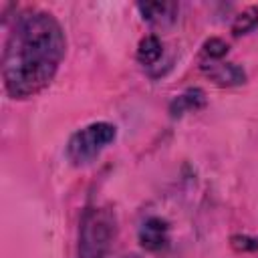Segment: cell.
Here are the masks:
<instances>
[{
	"mask_svg": "<svg viewBox=\"0 0 258 258\" xmlns=\"http://www.w3.org/2000/svg\"><path fill=\"white\" fill-rule=\"evenodd\" d=\"M67 54L60 22L46 10H26L16 16L2 54V81L12 99L42 93L56 77Z\"/></svg>",
	"mask_w": 258,
	"mask_h": 258,
	"instance_id": "obj_1",
	"label": "cell"
},
{
	"mask_svg": "<svg viewBox=\"0 0 258 258\" xmlns=\"http://www.w3.org/2000/svg\"><path fill=\"white\" fill-rule=\"evenodd\" d=\"M115 238V214L109 208H89L79 228V258H109Z\"/></svg>",
	"mask_w": 258,
	"mask_h": 258,
	"instance_id": "obj_2",
	"label": "cell"
},
{
	"mask_svg": "<svg viewBox=\"0 0 258 258\" xmlns=\"http://www.w3.org/2000/svg\"><path fill=\"white\" fill-rule=\"evenodd\" d=\"M115 137H117V127L113 123H107V121L89 123L71 135L64 149L67 159L75 167L89 165L95 157H99V153L105 147H109L115 141Z\"/></svg>",
	"mask_w": 258,
	"mask_h": 258,
	"instance_id": "obj_3",
	"label": "cell"
},
{
	"mask_svg": "<svg viewBox=\"0 0 258 258\" xmlns=\"http://www.w3.org/2000/svg\"><path fill=\"white\" fill-rule=\"evenodd\" d=\"M137 240L147 252H159L169 244V224L159 216H151L139 226Z\"/></svg>",
	"mask_w": 258,
	"mask_h": 258,
	"instance_id": "obj_4",
	"label": "cell"
},
{
	"mask_svg": "<svg viewBox=\"0 0 258 258\" xmlns=\"http://www.w3.org/2000/svg\"><path fill=\"white\" fill-rule=\"evenodd\" d=\"M137 8H139L143 20L157 24V26H167L177 18L175 2H139Z\"/></svg>",
	"mask_w": 258,
	"mask_h": 258,
	"instance_id": "obj_5",
	"label": "cell"
},
{
	"mask_svg": "<svg viewBox=\"0 0 258 258\" xmlns=\"http://www.w3.org/2000/svg\"><path fill=\"white\" fill-rule=\"evenodd\" d=\"M204 69L210 75V79L220 87H234V85L244 83L246 79L244 69L234 62H218V64L210 62V67H204Z\"/></svg>",
	"mask_w": 258,
	"mask_h": 258,
	"instance_id": "obj_6",
	"label": "cell"
},
{
	"mask_svg": "<svg viewBox=\"0 0 258 258\" xmlns=\"http://www.w3.org/2000/svg\"><path fill=\"white\" fill-rule=\"evenodd\" d=\"M204 105H206V93L196 87V89H187L181 95H177L169 105V113L171 117H181L185 113H194L202 109Z\"/></svg>",
	"mask_w": 258,
	"mask_h": 258,
	"instance_id": "obj_7",
	"label": "cell"
},
{
	"mask_svg": "<svg viewBox=\"0 0 258 258\" xmlns=\"http://www.w3.org/2000/svg\"><path fill=\"white\" fill-rule=\"evenodd\" d=\"M161 56V42L155 34H147L137 44V60L141 64H153Z\"/></svg>",
	"mask_w": 258,
	"mask_h": 258,
	"instance_id": "obj_8",
	"label": "cell"
},
{
	"mask_svg": "<svg viewBox=\"0 0 258 258\" xmlns=\"http://www.w3.org/2000/svg\"><path fill=\"white\" fill-rule=\"evenodd\" d=\"M256 24H258V8L256 6H250V8L242 10L236 16V20L232 24V32H234V36L248 34V32H252L256 28Z\"/></svg>",
	"mask_w": 258,
	"mask_h": 258,
	"instance_id": "obj_9",
	"label": "cell"
},
{
	"mask_svg": "<svg viewBox=\"0 0 258 258\" xmlns=\"http://www.w3.org/2000/svg\"><path fill=\"white\" fill-rule=\"evenodd\" d=\"M202 54L212 62V60H222L226 54H228V42H224L222 38L218 36H212L204 42L202 46Z\"/></svg>",
	"mask_w": 258,
	"mask_h": 258,
	"instance_id": "obj_10",
	"label": "cell"
},
{
	"mask_svg": "<svg viewBox=\"0 0 258 258\" xmlns=\"http://www.w3.org/2000/svg\"><path fill=\"white\" fill-rule=\"evenodd\" d=\"M230 244L234 250L238 252H252V250H258V238H252V236H232L230 238Z\"/></svg>",
	"mask_w": 258,
	"mask_h": 258,
	"instance_id": "obj_11",
	"label": "cell"
}]
</instances>
